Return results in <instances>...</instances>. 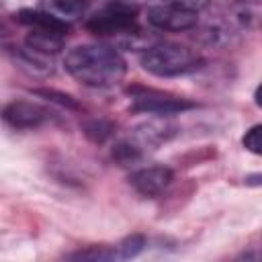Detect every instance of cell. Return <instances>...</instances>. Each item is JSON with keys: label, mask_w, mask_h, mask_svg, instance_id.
Returning a JSON list of instances; mask_svg holds the SVG:
<instances>
[{"label": "cell", "mask_w": 262, "mask_h": 262, "mask_svg": "<svg viewBox=\"0 0 262 262\" xmlns=\"http://www.w3.org/2000/svg\"><path fill=\"white\" fill-rule=\"evenodd\" d=\"M147 23L158 31H170V33L190 31L199 23V12L166 2H156L147 8Z\"/></svg>", "instance_id": "5b68a950"}, {"label": "cell", "mask_w": 262, "mask_h": 262, "mask_svg": "<svg viewBox=\"0 0 262 262\" xmlns=\"http://www.w3.org/2000/svg\"><path fill=\"white\" fill-rule=\"evenodd\" d=\"M66 72L80 84L90 88H113L123 82L127 61L123 55L102 43H86L72 47L63 57Z\"/></svg>", "instance_id": "6da1fadb"}, {"label": "cell", "mask_w": 262, "mask_h": 262, "mask_svg": "<svg viewBox=\"0 0 262 262\" xmlns=\"http://www.w3.org/2000/svg\"><path fill=\"white\" fill-rule=\"evenodd\" d=\"M139 63L151 76L174 78L196 72L205 63V59L199 51H194L188 45L174 41H158L145 47V51L139 57Z\"/></svg>", "instance_id": "7a4b0ae2"}, {"label": "cell", "mask_w": 262, "mask_h": 262, "mask_svg": "<svg viewBox=\"0 0 262 262\" xmlns=\"http://www.w3.org/2000/svg\"><path fill=\"white\" fill-rule=\"evenodd\" d=\"M84 25L96 37H133L139 33L137 6L125 0H111L94 10Z\"/></svg>", "instance_id": "3957f363"}, {"label": "cell", "mask_w": 262, "mask_h": 262, "mask_svg": "<svg viewBox=\"0 0 262 262\" xmlns=\"http://www.w3.org/2000/svg\"><path fill=\"white\" fill-rule=\"evenodd\" d=\"M172 180H174V172L170 166H164V164L139 168V170L131 172V176H129V184L133 186V190L145 199L160 196L172 184Z\"/></svg>", "instance_id": "8992f818"}, {"label": "cell", "mask_w": 262, "mask_h": 262, "mask_svg": "<svg viewBox=\"0 0 262 262\" xmlns=\"http://www.w3.org/2000/svg\"><path fill=\"white\" fill-rule=\"evenodd\" d=\"M94 4V0H47V8L49 12L57 14L63 20H72V18H80L88 12V8Z\"/></svg>", "instance_id": "30bf717a"}, {"label": "cell", "mask_w": 262, "mask_h": 262, "mask_svg": "<svg viewBox=\"0 0 262 262\" xmlns=\"http://www.w3.org/2000/svg\"><path fill=\"white\" fill-rule=\"evenodd\" d=\"M31 92L37 94V96H41V98H47L49 102H55L59 106H66L70 111H80V104L74 100V96H70L66 92H59V90H53V88H33Z\"/></svg>", "instance_id": "2e32d148"}, {"label": "cell", "mask_w": 262, "mask_h": 262, "mask_svg": "<svg viewBox=\"0 0 262 262\" xmlns=\"http://www.w3.org/2000/svg\"><path fill=\"white\" fill-rule=\"evenodd\" d=\"M260 131H262V125H252L248 131H246V135L242 137V143H244V147L250 151V154H254V156H260L262 154V139H260Z\"/></svg>", "instance_id": "e0dca14e"}, {"label": "cell", "mask_w": 262, "mask_h": 262, "mask_svg": "<svg viewBox=\"0 0 262 262\" xmlns=\"http://www.w3.org/2000/svg\"><path fill=\"white\" fill-rule=\"evenodd\" d=\"M145 246H147V237L141 235V233H133V235L125 237L119 246H115V250H117V258H121V260L135 258V256H139V254L145 250Z\"/></svg>", "instance_id": "9a60e30c"}, {"label": "cell", "mask_w": 262, "mask_h": 262, "mask_svg": "<svg viewBox=\"0 0 262 262\" xmlns=\"http://www.w3.org/2000/svg\"><path fill=\"white\" fill-rule=\"evenodd\" d=\"M135 131H137L135 135L141 139V143H162L176 133V127L168 121H151V123L137 127Z\"/></svg>", "instance_id": "8fae6325"}, {"label": "cell", "mask_w": 262, "mask_h": 262, "mask_svg": "<svg viewBox=\"0 0 262 262\" xmlns=\"http://www.w3.org/2000/svg\"><path fill=\"white\" fill-rule=\"evenodd\" d=\"M246 180H248L250 184H260V182H258V180H260V174H254V176H248Z\"/></svg>", "instance_id": "d6986e66"}, {"label": "cell", "mask_w": 262, "mask_h": 262, "mask_svg": "<svg viewBox=\"0 0 262 262\" xmlns=\"http://www.w3.org/2000/svg\"><path fill=\"white\" fill-rule=\"evenodd\" d=\"M14 20L33 31H45V33H55L63 37H68L70 33V23L45 8H23L14 14Z\"/></svg>", "instance_id": "ba28073f"}, {"label": "cell", "mask_w": 262, "mask_h": 262, "mask_svg": "<svg viewBox=\"0 0 262 262\" xmlns=\"http://www.w3.org/2000/svg\"><path fill=\"white\" fill-rule=\"evenodd\" d=\"M0 117L6 125H10L14 129H37L49 119V115L43 106H39L35 102H29V100L8 102L2 108Z\"/></svg>", "instance_id": "52a82bcc"}, {"label": "cell", "mask_w": 262, "mask_h": 262, "mask_svg": "<svg viewBox=\"0 0 262 262\" xmlns=\"http://www.w3.org/2000/svg\"><path fill=\"white\" fill-rule=\"evenodd\" d=\"M160 2H166V4H174V6H182V8H190V10H201L205 6L207 0H160Z\"/></svg>", "instance_id": "ac0fdd59"}, {"label": "cell", "mask_w": 262, "mask_h": 262, "mask_svg": "<svg viewBox=\"0 0 262 262\" xmlns=\"http://www.w3.org/2000/svg\"><path fill=\"white\" fill-rule=\"evenodd\" d=\"M66 37L63 35H55V33H45V31H33L27 35L25 43L27 49L39 55H55L57 51H61Z\"/></svg>", "instance_id": "9c48e42d"}, {"label": "cell", "mask_w": 262, "mask_h": 262, "mask_svg": "<svg viewBox=\"0 0 262 262\" xmlns=\"http://www.w3.org/2000/svg\"><path fill=\"white\" fill-rule=\"evenodd\" d=\"M82 131L92 143H104L115 133V123L104 117H94L82 123Z\"/></svg>", "instance_id": "7c38bea8"}, {"label": "cell", "mask_w": 262, "mask_h": 262, "mask_svg": "<svg viewBox=\"0 0 262 262\" xmlns=\"http://www.w3.org/2000/svg\"><path fill=\"white\" fill-rule=\"evenodd\" d=\"M113 160L119 162L121 166H131L135 162L141 160L143 151H141V145L139 143H133V141H119L115 147H113Z\"/></svg>", "instance_id": "5bb4252c"}, {"label": "cell", "mask_w": 262, "mask_h": 262, "mask_svg": "<svg viewBox=\"0 0 262 262\" xmlns=\"http://www.w3.org/2000/svg\"><path fill=\"white\" fill-rule=\"evenodd\" d=\"M127 94L131 98V111L133 113H147V115H160V117H168V115H178L184 111H190L196 106V102L158 90V88H147V86H129Z\"/></svg>", "instance_id": "277c9868"}, {"label": "cell", "mask_w": 262, "mask_h": 262, "mask_svg": "<svg viewBox=\"0 0 262 262\" xmlns=\"http://www.w3.org/2000/svg\"><path fill=\"white\" fill-rule=\"evenodd\" d=\"M70 260H90V262H108L117 258V250L111 246H88L68 256Z\"/></svg>", "instance_id": "4fadbf2b"}]
</instances>
